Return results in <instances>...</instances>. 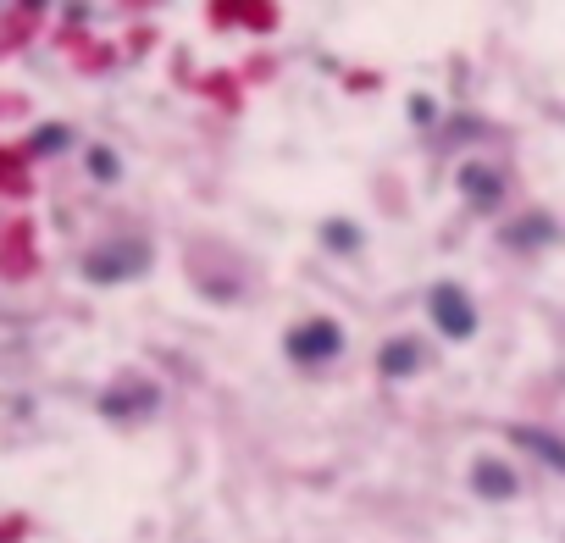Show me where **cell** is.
Listing matches in <instances>:
<instances>
[{"mask_svg":"<svg viewBox=\"0 0 565 543\" xmlns=\"http://www.w3.org/2000/svg\"><path fill=\"white\" fill-rule=\"evenodd\" d=\"M460 194H466L471 211L488 217V211L505 206V178H499L493 167H482V161H466V167H460Z\"/></svg>","mask_w":565,"mask_h":543,"instance_id":"obj_4","label":"cell"},{"mask_svg":"<svg viewBox=\"0 0 565 543\" xmlns=\"http://www.w3.org/2000/svg\"><path fill=\"white\" fill-rule=\"evenodd\" d=\"M67 145H73V128L67 122H45V128L28 133V156H61Z\"/></svg>","mask_w":565,"mask_h":543,"instance_id":"obj_10","label":"cell"},{"mask_svg":"<svg viewBox=\"0 0 565 543\" xmlns=\"http://www.w3.org/2000/svg\"><path fill=\"white\" fill-rule=\"evenodd\" d=\"M510 438H516L521 449H532V455H543L554 471H565V444L554 433H543V427H510Z\"/></svg>","mask_w":565,"mask_h":543,"instance_id":"obj_8","label":"cell"},{"mask_svg":"<svg viewBox=\"0 0 565 543\" xmlns=\"http://www.w3.org/2000/svg\"><path fill=\"white\" fill-rule=\"evenodd\" d=\"M438 117V106H433V95H410V122H421V128H427V122Z\"/></svg>","mask_w":565,"mask_h":543,"instance_id":"obj_13","label":"cell"},{"mask_svg":"<svg viewBox=\"0 0 565 543\" xmlns=\"http://www.w3.org/2000/svg\"><path fill=\"white\" fill-rule=\"evenodd\" d=\"M554 239H560V222L543 217V211H532V217H521V222H510L505 228L510 250H538V244H554Z\"/></svg>","mask_w":565,"mask_h":543,"instance_id":"obj_6","label":"cell"},{"mask_svg":"<svg viewBox=\"0 0 565 543\" xmlns=\"http://www.w3.org/2000/svg\"><path fill=\"white\" fill-rule=\"evenodd\" d=\"M471 488H477L488 505H510L516 499V471L505 466V460H477V471H471Z\"/></svg>","mask_w":565,"mask_h":543,"instance_id":"obj_5","label":"cell"},{"mask_svg":"<svg viewBox=\"0 0 565 543\" xmlns=\"http://www.w3.org/2000/svg\"><path fill=\"white\" fill-rule=\"evenodd\" d=\"M427 311H433V322L444 327L449 338H471L477 333V305H471V294L460 289V283H433Z\"/></svg>","mask_w":565,"mask_h":543,"instance_id":"obj_3","label":"cell"},{"mask_svg":"<svg viewBox=\"0 0 565 543\" xmlns=\"http://www.w3.org/2000/svg\"><path fill=\"white\" fill-rule=\"evenodd\" d=\"M322 244L327 250H338V255H355L361 250V228L344 222V217H333V222H322Z\"/></svg>","mask_w":565,"mask_h":543,"instance_id":"obj_11","label":"cell"},{"mask_svg":"<svg viewBox=\"0 0 565 543\" xmlns=\"http://www.w3.org/2000/svg\"><path fill=\"white\" fill-rule=\"evenodd\" d=\"M156 388H145V383H139V388H133V394H128V388H117V394H106V399H100V411H106V416H122V411H156Z\"/></svg>","mask_w":565,"mask_h":543,"instance_id":"obj_9","label":"cell"},{"mask_svg":"<svg viewBox=\"0 0 565 543\" xmlns=\"http://www.w3.org/2000/svg\"><path fill=\"white\" fill-rule=\"evenodd\" d=\"M421 366V344L416 338H388L383 350H377V372H388V377H410Z\"/></svg>","mask_w":565,"mask_h":543,"instance_id":"obj_7","label":"cell"},{"mask_svg":"<svg viewBox=\"0 0 565 543\" xmlns=\"http://www.w3.org/2000/svg\"><path fill=\"white\" fill-rule=\"evenodd\" d=\"M78 272H84L89 283H100V289L128 283V278H139V272H150V244H139V239H106V244H95V250H84Z\"/></svg>","mask_w":565,"mask_h":543,"instance_id":"obj_1","label":"cell"},{"mask_svg":"<svg viewBox=\"0 0 565 543\" xmlns=\"http://www.w3.org/2000/svg\"><path fill=\"white\" fill-rule=\"evenodd\" d=\"M283 350H289V361H300V366H322V361H333V355L344 350V327H338L333 316H311V322L289 327Z\"/></svg>","mask_w":565,"mask_h":543,"instance_id":"obj_2","label":"cell"},{"mask_svg":"<svg viewBox=\"0 0 565 543\" xmlns=\"http://www.w3.org/2000/svg\"><path fill=\"white\" fill-rule=\"evenodd\" d=\"M89 178L95 183H117L122 178V161H117V150H106V145H89Z\"/></svg>","mask_w":565,"mask_h":543,"instance_id":"obj_12","label":"cell"}]
</instances>
